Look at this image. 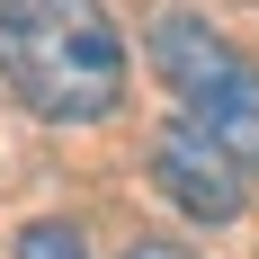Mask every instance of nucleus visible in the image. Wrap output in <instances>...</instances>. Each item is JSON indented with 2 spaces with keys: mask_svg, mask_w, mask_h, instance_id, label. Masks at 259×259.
Returning a JSON list of instances; mask_svg holds the SVG:
<instances>
[{
  "mask_svg": "<svg viewBox=\"0 0 259 259\" xmlns=\"http://www.w3.org/2000/svg\"><path fill=\"white\" fill-rule=\"evenodd\" d=\"M0 90L45 125H99L125 99V36L107 0H0Z\"/></svg>",
  "mask_w": 259,
  "mask_h": 259,
  "instance_id": "1",
  "label": "nucleus"
},
{
  "mask_svg": "<svg viewBox=\"0 0 259 259\" xmlns=\"http://www.w3.org/2000/svg\"><path fill=\"white\" fill-rule=\"evenodd\" d=\"M125 259H188V250H170V241H134Z\"/></svg>",
  "mask_w": 259,
  "mask_h": 259,
  "instance_id": "5",
  "label": "nucleus"
},
{
  "mask_svg": "<svg viewBox=\"0 0 259 259\" xmlns=\"http://www.w3.org/2000/svg\"><path fill=\"white\" fill-rule=\"evenodd\" d=\"M152 72L170 80V99H179V116L197 134H214L233 161L259 170V72L233 36H214L206 18L170 9V18H152Z\"/></svg>",
  "mask_w": 259,
  "mask_h": 259,
  "instance_id": "2",
  "label": "nucleus"
},
{
  "mask_svg": "<svg viewBox=\"0 0 259 259\" xmlns=\"http://www.w3.org/2000/svg\"><path fill=\"white\" fill-rule=\"evenodd\" d=\"M18 259H90V241H80L63 214H45V224H27V233H18Z\"/></svg>",
  "mask_w": 259,
  "mask_h": 259,
  "instance_id": "4",
  "label": "nucleus"
},
{
  "mask_svg": "<svg viewBox=\"0 0 259 259\" xmlns=\"http://www.w3.org/2000/svg\"><path fill=\"white\" fill-rule=\"evenodd\" d=\"M250 179H259L250 161H233L214 134L188 125V116L152 134V188L188 214V224H241V214H250Z\"/></svg>",
  "mask_w": 259,
  "mask_h": 259,
  "instance_id": "3",
  "label": "nucleus"
}]
</instances>
